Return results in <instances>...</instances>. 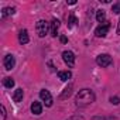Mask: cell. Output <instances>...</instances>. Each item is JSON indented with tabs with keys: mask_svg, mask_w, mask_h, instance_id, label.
Returning <instances> with one entry per match:
<instances>
[{
	"mask_svg": "<svg viewBox=\"0 0 120 120\" xmlns=\"http://www.w3.org/2000/svg\"><path fill=\"white\" fill-rule=\"evenodd\" d=\"M75 102H76V106H79V107H85L88 105H92L95 102V93L90 89H82L76 95Z\"/></svg>",
	"mask_w": 120,
	"mask_h": 120,
	"instance_id": "cell-1",
	"label": "cell"
},
{
	"mask_svg": "<svg viewBox=\"0 0 120 120\" xmlns=\"http://www.w3.org/2000/svg\"><path fill=\"white\" fill-rule=\"evenodd\" d=\"M35 30H37L38 37H45L51 28H49V24H48L45 20H40V21H37V24H35Z\"/></svg>",
	"mask_w": 120,
	"mask_h": 120,
	"instance_id": "cell-2",
	"label": "cell"
},
{
	"mask_svg": "<svg viewBox=\"0 0 120 120\" xmlns=\"http://www.w3.org/2000/svg\"><path fill=\"white\" fill-rule=\"evenodd\" d=\"M112 56L109 55V54H100V55H98L96 56V64L99 65V67H102V68H106V67H109L110 64H112Z\"/></svg>",
	"mask_w": 120,
	"mask_h": 120,
	"instance_id": "cell-3",
	"label": "cell"
},
{
	"mask_svg": "<svg viewBox=\"0 0 120 120\" xmlns=\"http://www.w3.org/2000/svg\"><path fill=\"white\" fill-rule=\"evenodd\" d=\"M62 59H64V62L71 68L75 65V55H74L72 51H64L62 52Z\"/></svg>",
	"mask_w": 120,
	"mask_h": 120,
	"instance_id": "cell-4",
	"label": "cell"
},
{
	"mask_svg": "<svg viewBox=\"0 0 120 120\" xmlns=\"http://www.w3.org/2000/svg\"><path fill=\"white\" fill-rule=\"evenodd\" d=\"M3 65H4V68H6L7 71H11V69L14 68V65H16V58H14V55L7 54V55L4 56V59H3Z\"/></svg>",
	"mask_w": 120,
	"mask_h": 120,
	"instance_id": "cell-5",
	"label": "cell"
},
{
	"mask_svg": "<svg viewBox=\"0 0 120 120\" xmlns=\"http://www.w3.org/2000/svg\"><path fill=\"white\" fill-rule=\"evenodd\" d=\"M109 28H110V24H109L107 21H105L103 24H100V26H99V27L95 30V34H96V37H105V35L107 34Z\"/></svg>",
	"mask_w": 120,
	"mask_h": 120,
	"instance_id": "cell-6",
	"label": "cell"
},
{
	"mask_svg": "<svg viewBox=\"0 0 120 120\" xmlns=\"http://www.w3.org/2000/svg\"><path fill=\"white\" fill-rule=\"evenodd\" d=\"M40 98H41V100L45 103V106H52V96H51V93L48 92V90H45V89H42L41 92H40Z\"/></svg>",
	"mask_w": 120,
	"mask_h": 120,
	"instance_id": "cell-7",
	"label": "cell"
},
{
	"mask_svg": "<svg viewBox=\"0 0 120 120\" xmlns=\"http://www.w3.org/2000/svg\"><path fill=\"white\" fill-rule=\"evenodd\" d=\"M19 41H20V44H27V42L30 41V38H28V31H27V30H21V31H20V34H19Z\"/></svg>",
	"mask_w": 120,
	"mask_h": 120,
	"instance_id": "cell-8",
	"label": "cell"
},
{
	"mask_svg": "<svg viewBox=\"0 0 120 120\" xmlns=\"http://www.w3.org/2000/svg\"><path fill=\"white\" fill-rule=\"evenodd\" d=\"M58 78L61 81H64V82H67L68 79L72 78V74H71V71H59L58 72Z\"/></svg>",
	"mask_w": 120,
	"mask_h": 120,
	"instance_id": "cell-9",
	"label": "cell"
},
{
	"mask_svg": "<svg viewBox=\"0 0 120 120\" xmlns=\"http://www.w3.org/2000/svg\"><path fill=\"white\" fill-rule=\"evenodd\" d=\"M58 28H59V20L54 19L52 23H51V30H49V33H51L52 37H56V31H58Z\"/></svg>",
	"mask_w": 120,
	"mask_h": 120,
	"instance_id": "cell-10",
	"label": "cell"
},
{
	"mask_svg": "<svg viewBox=\"0 0 120 120\" xmlns=\"http://www.w3.org/2000/svg\"><path fill=\"white\" fill-rule=\"evenodd\" d=\"M31 112H33L34 114H41V113H42V105H41L40 102H33V105H31Z\"/></svg>",
	"mask_w": 120,
	"mask_h": 120,
	"instance_id": "cell-11",
	"label": "cell"
},
{
	"mask_svg": "<svg viewBox=\"0 0 120 120\" xmlns=\"http://www.w3.org/2000/svg\"><path fill=\"white\" fill-rule=\"evenodd\" d=\"M23 96H24V92H23V89L19 88V89H16L14 93H13V100H14V102H21Z\"/></svg>",
	"mask_w": 120,
	"mask_h": 120,
	"instance_id": "cell-12",
	"label": "cell"
},
{
	"mask_svg": "<svg viewBox=\"0 0 120 120\" xmlns=\"http://www.w3.org/2000/svg\"><path fill=\"white\" fill-rule=\"evenodd\" d=\"M14 11H16V9H13V7H4L3 11H2V17L6 19V17H9V16H13Z\"/></svg>",
	"mask_w": 120,
	"mask_h": 120,
	"instance_id": "cell-13",
	"label": "cell"
},
{
	"mask_svg": "<svg viewBox=\"0 0 120 120\" xmlns=\"http://www.w3.org/2000/svg\"><path fill=\"white\" fill-rule=\"evenodd\" d=\"M72 88H74V86H72V83H71V85H68V88H65V89H64V93L59 96V99H67V98L72 93Z\"/></svg>",
	"mask_w": 120,
	"mask_h": 120,
	"instance_id": "cell-14",
	"label": "cell"
},
{
	"mask_svg": "<svg viewBox=\"0 0 120 120\" xmlns=\"http://www.w3.org/2000/svg\"><path fill=\"white\" fill-rule=\"evenodd\" d=\"M105 19H106V13H105L103 10H98V13H96V20H98L99 23H103Z\"/></svg>",
	"mask_w": 120,
	"mask_h": 120,
	"instance_id": "cell-15",
	"label": "cell"
},
{
	"mask_svg": "<svg viewBox=\"0 0 120 120\" xmlns=\"http://www.w3.org/2000/svg\"><path fill=\"white\" fill-rule=\"evenodd\" d=\"M3 85H4L6 88L11 89V88L14 86V81H13L11 78H9V76H7V78H4V79H3Z\"/></svg>",
	"mask_w": 120,
	"mask_h": 120,
	"instance_id": "cell-16",
	"label": "cell"
},
{
	"mask_svg": "<svg viewBox=\"0 0 120 120\" xmlns=\"http://www.w3.org/2000/svg\"><path fill=\"white\" fill-rule=\"evenodd\" d=\"M75 24H76V17L74 14H71L69 19H68V27H74Z\"/></svg>",
	"mask_w": 120,
	"mask_h": 120,
	"instance_id": "cell-17",
	"label": "cell"
},
{
	"mask_svg": "<svg viewBox=\"0 0 120 120\" xmlns=\"http://www.w3.org/2000/svg\"><path fill=\"white\" fill-rule=\"evenodd\" d=\"M112 11H113L114 14H119V13H120V3H117V4H113V7H112Z\"/></svg>",
	"mask_w": 120,
	"mask_h": 120,
	"instance_id": "cell-18",
	"label": "cell"
},
{
	"mask_svg": "<svg viewBox=\"0 0 120 120\" xmlns=\"http://www.w3.org/2000/svg\"><path fill=\"white\" fill-rule=\"evenodd\" d=\"M110 103L119 105V103H120V98H119V96H112V98H110Z\"/></svg>",
	"mask_w": 120,
	"mask_h": 120,
	"instance_id": "cell-19",
	"label": "cell"
},
{
	"mask_svg": "<svg viewBox=\"0 0 120 120\" xmlns=\"http://www.w3.org/2000/svg\"><path fill=\"white\" fill-rule=\"evenodd\" d=\"M0 112H2V119H0V120H6V107L3 105L0 106Z\"/></svg>",
	"mask_w": 120,
	"mask_h": 120,
	"instance_id": "cell-20",
	"label": "cell"
},
{
	"mask_svg": "<svg viewBox=\"0 0 120 120\" xmlns=\"http://www.w3.org/2000/svg\"><path fill=\"white\" fill-rule=\"evenodd\" d=\"M68 120H83V117H82V116H72V117H69Z\"/></svg>",
	"mask_w": 120,
	"mask_h": 120,
	"instance_id": "cell-21",
	"label": "cell"
},
{
	"mask_svg": "<svg viewBox=\"0 0 120 120\" xmlns=\"http://www.w3.org/2000/svg\"><path fill=\"white\" fill-rule=\"evenodd\" d=\"M92 120H106V119H105V117H102V116H95Z\"/></svg>",
	"mask_w": 120,
	"mask_h": 120,
	"instance_id": "cell-22",
	"label": "cell"
},
{
	"mask_svg": "<svg viewBox=\"0 0 120 120\" xmlns=\"http://www.w3.org/2000/svg\"><path fill=\"white\" fill-rule=\"evenodd\" d=\"M67 41H68V40H67V37H65V35H62V37H61V42H64V44H65Z\"/></svg>",
	"mask_w": 120,
	"mask_h": 120,
	"instance_id": "cell-23",
	"label": "cell"
},
{
	"mask_svg": "<svg viewBox=\"0 0 120 120\" xmlns=\"http://www.w3.org/2000/svg\"><path fill=\"white\" fill-rule=\"evenodd\" d=\"M117 34H120V20H119V26H117Z\"/></svg>",
	"mask_w": 120,
	"mask_h": 120,
	"instance_id": "cell-24",
	"label": "cell"
},
{
	"mask_svg": "<svg viewBox=\"0 0 120 120\" xmlns=\"http://www.w3.org/2000/svg\"><path fill=\"white\" fill-rule=\"evenodd\" d=\"M76 2H75V0H69V2H68V4H75Z\"/></svg>",
	"mask_w": 120,
	"mask_h": 120,
	"instance_id": "cell-25",
	"label": "cell"
}]
</instances>
